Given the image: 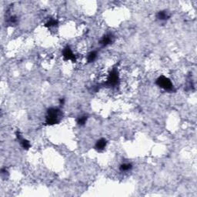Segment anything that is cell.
Listing matches in <instances>:
<instances>
[{
  "label": "cell",
  "instance_id": "cell-1",
  "mask_svg": "<svg viewBox=\"0 0 197 197\" xmlns=\"http://www.w3.org/2000/svg\"><path fill=\"white\" fill-rule=\"evenodd\" d=\"M156 85L159 87L164 89L165 91H168V92L174 91V86H173V83H172L170 79H168V78L166 77V76H159V77L156 79Z\"/></svg>",
  "mask_w": 197,
  "mask_h": 197
},
{
  "label": "cell",
  "instance_id": "cell-11",
  "mask_svg": "<svg viewBox=\"0 0 197 197\" xmlns=\"http://www.w3.org/2000/svg\"><path fill=\"white\" fill-rule=\"evenodd\" d=\"M58 24V21L55 19H51V20H48L46 23H45V26L46 27H53V26H56Z\"/></svg>",
  "mask_w": 197,
  "mask_h": 197
},
{
  "label": "cell",
  "instance_id": "cell-12",
  "mask_svg": "<svg viewBox=\"0 0 197 197\" xmlns=\"http://www.w3.org/2000/svg\"><path fill=\"white\" fill-rule=\"evenodd\" d=\"M87 119L88 117L86 116H83L79 117V118L78 119L77 123L79 126H83V125L86 124V121H87Z\"/></svg>",
  "mask_w": 197,
  "mask_h": 197
},
{
  "label": "cell",
  "instance_id": "cell-3",
  "mask_svg": "<svg viewBox=\"0 0 197 197\" xmlns=\"http://www.w3.org/2000/svg\"><path fill=\"white\" fill-rule=\"evenodd\" d=\"M120 82V76L116 69H113L109 74L106 84L109 86H116Z\"/></svg>",
  "mask_w": 197,
  "mask_h": 197
},
{
  "label": "cell",
  "instance_id": "cell-4",
  "mask_svg": "<svg viewBox=\"0 0 197 197\" xmlns=\"http://www.w3.org/2000/svg\"><path fill=\"white\" fill-rule=\"evenodd\" d=\"M63 56L64 59L66 61H70V60L73 62L76 61V56L74 55L70 46L65 47L63 52Z\"/></svg>",
  "mask_w": 197,
  "mask_h": 197
},
{
  "label": "cell",
  "instance_id": "cell-10",
  "mask_svg": "<svg viewBox=\"0 0 197 197\" xmlns=\"http://www.w3.org/2000/svg\"><path fill=\"white\" fill-rule=\"evenodd\" d=\"M133 168V166L130 163H123L120 167V171L122 172H127L129 171L131 169Z\"/></svg>",
  "mask_w": 197,
  "mask_h": 197
},
{
  "label": "cell",
  "instance_id": "cell-5",
  "mask_svg": "<svg viewBox=\"0 0 197 197\" xmlns=\"http://www.w3.org/2000/svg\"><path fill=\"white\" fill-rule=\"evenodd\" d=\"M113 42V36L112 34H106L103 36V37L101 39L100 42H99V44H100L102 46L106 47L107 45H110L112 42Z\"/></svg>",
  "mask_w": 197,
  "mask_h": 197
},
{
  "label": "cell",
  "instance_id": "cell-9",
  "mask_svg": "<svg viewBox=\"0 0 197 197\" xmlns=\"http://www.w3.org/2000/svg\"><path fill=\"white\" fill-rule=\"evenodd\" d=\"M97 58V52L95 51H92L89 52L87 56V61L88 63H92L95 61Z\"/></svg>",
  "mask_w": 197,
  "mask_h": 197
},
{
  "label": "cell",
  "instance_id": "cell-6",
  "mask_svg": "<svg viewBox=\"0 0 197 197\" xmlns=\"http://www.w3.org/2000/svg\"><path fill=\"white\" fill-rule=\"evenodd\" d=\"M16 137H17V139H19V141H20V144H21V145L23 146V149H29V148H30L31 145H30V143H29V141L26 140V139H23L18 131L16 132Z\"/></svg>",
  "mask_w": 197,
  "mask_h": 197
},
{
  "label": "cell",
  "instance_id": "cell-2",
  "mask_svg": "<svg viewBox=\"0 0 197 197\" xmlns=\"http://www.w3.org/2000/svg\"><path fill=\"white\" fill-rule=\"evenodd\" d=\"M60 116V110L56 108H51L47 112L45 123L48 125H54L59 122Z\"/></svg>",
  "mask_w": 197,
  "mask_h": 197
},
{
  "label": "cell",
  "instance_id": "cell-8",
  "mask_svg": "<svg viewBox=\"0 0 197 197\" xmlns=\"http://www.w3.org/2000/svg\"><path fill=\"white\" fill-rule=\"evenodd\" d=\"M170 17V14L167 11H159L156 14L157 20H159V21H166V20H169Z\"/></svg>",
  "mask_w": 197,
  "mask_h": 197
},
{
  "label": "cell",
  "instance_id": "cell-7",
  "mask_svg": "<svg viewBox=\"0 0 197 197\" xmlns=\"http://www.w3.org/2000/svg\"><path fill=\"white\" fill-rule=\"evenodd\" d=\"M107 142L105 139H99L95 145V149L98 151H102L106 146Z\"/></svg>",
  "mask_w": 197,
  "mask_h": 197
}]
</instances>
